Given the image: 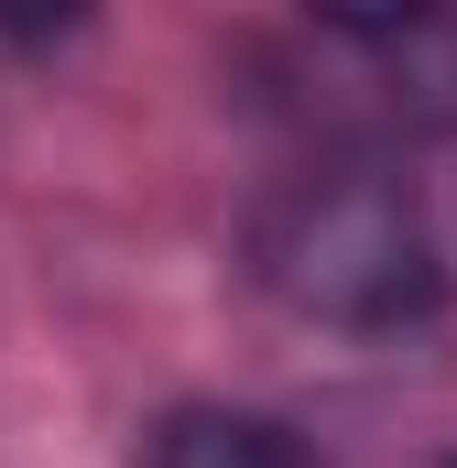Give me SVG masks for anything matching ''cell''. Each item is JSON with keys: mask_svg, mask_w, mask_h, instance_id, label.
<instances>
[{"mask_svg": "<svg viewBox=\"0 0 457 468\" xmlns=\"http://www.w3.org/2000/svg\"><path fill=\"white\" fill-rule=\"evenodd\" d=\"M250 272L294 316L359 327V338L425 327L447 305V261H436V229H425V197L381 153H327V164L283 175L250 207Z\"/></svg>", "mask_w": 457, "mask_h": 468, "instance_id": "1", "label": "cell"}, {"mask_svg": "<svg viewBox=\"0 0 457 468\" xmlns=\"http://www.w3.org/2000/svg\"><path fill=\"white\" fill-rule=\"evenodd\" d=\"M327 66H348V88H327V120H370L403 142L457 131V11H327L305 33Z\"/></svg>", "mask_w": 457, "mask_h": 468, "instance_id": "2", "label": "cell"}, {"mask_svg": "<svg viewBox=\"0 0 457 468\" xmlns=\"http://www.w3.org/2000/svg\"><path fill=\"white\" fill-rule=\"evenodd\" d=\"M142 468H316L305 436L283 414H250V403H175L153 425Z\"/></svg>", "mask_w": 457, "mask_h": 468, "instance_id": "3", "label": "cell"}, {"mask_svg": "<svg viewBox=\"0 0 457 468\" xmlns=\"http://www.w3.org/2000/svg\"><path fill=\"white\" fill-rule=\"evenodd\" d=\"M436 468H457V458H436Z\"/></svg>", "mask_w": 457, "mask_h": 468, "instance_id": "4", "label": "cell"}]
</instances>
